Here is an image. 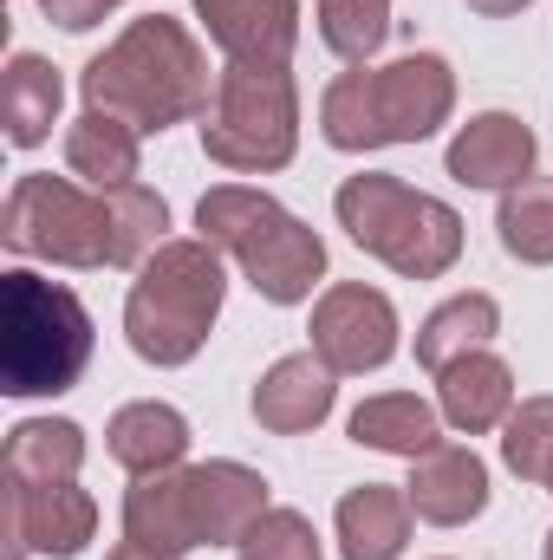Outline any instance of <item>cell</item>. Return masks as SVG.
<instances>
[{
	"label": "cell",
	"instance_id": "1",
	"mask_svg": "<svg viewBox=\"0 0 553 560\" xmlns=\"http://www.w3.org/2000/svg\"><path fill=\"white\" fill-rule=\"evenodd\" d=\"M79 98H85L92 112L125 118L143 138H163L169 125H189V118L209 112L215 72H209L202 39H196L176 13H143V20H131L105 52L85 59Z\"/></svg>",
	"mask_w": 553,
	"mask_h": 560
},
{
	"label": "cell",
	"instance_id": "2",
	"mask_svg": "<svg viewBox=\"0 0 553 560\" xmlns=\"http://www.w3.org/2000/svg\"><path fill=\"white\" fill-rule=\"evenodd\" d=\"M222 300H228L222 248H209L202 235H169L125 293V339L143 365L176 372L209 346Z\"/></svg>",
	"mask_w": 553,
	"mask_h": 560
},
{
	"label": "cell",
	"instance_id": "3",
	"mask_svg": "<svg viewBox=\"0 0 553 560\" xmlns=\"http://www.w3.org/2000/svg\"><path fill=\"white\" fill-rule=\"evenodd\" d=\"M98 326L66 280L33 268L0 275V392L7 398H59L85 378Z\"/></svg>",
	"mask_w": 553,
	"mask_h": 560
},
{
	"label": "cell",
	"instance_id": "4",
	"mask_svg": "<svg viewBox=\"0 0 553 560\" xmlns=\"http://www.w3.org/2000/svg\"><path fill=\"white\" fill-rule=\"evenodd\" d=\"M332 215L352 235V248H365L404 280H443L462 261V215L443 196L411 189L404 176H385V170L345 176L332 196Z\"/></svg>",
	"mask_w": 553,
	"mask_h": 560
},
{
	"label": "cell",
	"instance_id": "5",
	"mask_svg": "<svg viewBox=\"0 0 553 560\" xmlns=\"http://www.w3.org/2000/svg\"><path fill=\"white\" fill-rule=\"evenodd\" d=\"M202 156L228 176H274L299 156V85L293 66H222L215 98L196 118Z\"/></svg>",
	"mask_w": 553,
	"mask_h": 560
},
{
	"label": "cell",
	"instance_id": "6",
	"mask_svg": "<svg viewBox=\"0 0 553 560\" xmlns=\"http://www.w3.org/2000/svg\"><path fill=\"white\" fill-rule=\"evenodd\" d=\"M0 242L13 261H46V268H111V215L105 189H85L79 176L26 170L7 189L0 209Z\"/></svg>",
	"mask_w": 553,
	"mask_h": 560
},
{
	"label": "cell",
	"instance_id": "7",
	"mask_svg": "<svg viewBox=\"0 0 553 560\" xmlns=\"http://www.w3.org/2000/svg\"><path fill=\"white\" fill-rule=\"evenodd\" d=\"M313 352L339 372V378H365V372H385L404 346V319L391 306L385 287H365V280H339L313 300Z\"/></svg>",
	"mask_w": 553,
	"mask_h": 560
},
{
	"label": "cell",
	"instance_id": "8",
	"mask_svg": "<svg viewBox=\"0 0 553 560\" xmlns=\"http://www.w3.org/2000/svg\"><path fill=\"white\" fill-rule=\"evenodd\" d=\"M372 85L391 143H430L456 118V72L443 52H404L391 66H372Z\"/></svg>",
	"mask_w": 553,
	"mask_h": 560
},
{
	"label": "cell",
	"instance_id": "9",
	"mask_svg": "<svg viewBox=\"0 0 553 560\" xmlns=\"http://www.w3.org/2000/svg\"><path fill=\"white\" fill-rule=\"evenodd\" d=\"M196 26L228 66H293L299 0H189Z\"/></svg>",
	"mask_w": 553,
	"mask_h": 560
},
{
	"label": "cell",
	"instance_id": "10",
	"mask_svg": "<svg viewBox=\"0 0 553 560\" xmlns=\"http://www.w3.org/2000/svg\"><path fill=\"white\" fill-rule=\"evenodd\" d=\"M7 535H13V560L46 555L72 560L85 555V541L98 535V502L79 482H39V489H13L7 482Z\"/></svg>",
	"mask_w": 553,
	"mask_h": 560
},
{
	"label": "cell",
	"instance_id": "11",
	"mask_svg": "<svg viewBox=\"0 0 553 560\" xmlns=\"http://www.w3.org/2000/svg\"><path fill=\"white\" fill-rule=\"evenodd\" d=\"M534 156H541V138L515 112H475L469 125H456V138L443 150V170L462 189H495L502 196V189L534 176Z\"/></svg>",
	"mask_w": 553,
	"mask_h": 560
},
{
	"label": "cell",
	"instance_id": "12",
	"mask_svg": "<svg viewBox=\"0 0 553 560\" xmlns=\"http://www.w3.org/2000/svg\"><path fill=\"white\" fill-rule=\"evenodd\" d=\"M268 509H274V489L255 463H235V456L189 463V515L202 548H235Z\"/></svg>",
	"mask_w": 553,
	"mask_h": 560
},
{
	"label": "cell",
	"instance_id": "13",
	"mask_svg": "<svg viewBox=\"0 0 553 560\" xmlns=\"http://www.w3.org/2000/svg\"><path fill=\"white\" fill-rule=\"evenodd\" d=\"M242 280L268 300V306H306L326 280V242L313 222H299L293 209L280 215L274 229H261L242 255H235Z\"/></svg>",
	"mask_w": 553,
	"mask_h": 560
},
{
	"label": "cell",
	"instance_id": "14",
	"mask_svg": "<svg viewBox=\"0 0 553 560\" xmlns=\"http://www.w3.org/2000/svg\"><path fill=\"white\" fill-rule=\"evenodd\" d=\"M411 515L423 528H469L482 509H489V463L469 450V443H436L411 463Z\"/></svg>",
	"mask_w": 553,
	"mask_h": 560
},
{
	"label": "cell",
	"instance_id": "15",
	"mask_svg": "<svg viewBox=\"0 0 553 560\" xmlns=\"http://www.w3.org/2000/svg\"><path fill=\"white\" fill-rule=\"evenodd\" d=\"M332 405H339V372H332L313 346L274 359V365L255 378V398H248L255 423L274 430V436H306V430H319V423L332 418Z\"/></svg>",
	"mask_w": 553,
	"mask_h": 560
},
{
	"label": "cell",
	"instance_id": "16",
	"mask_svg": "<svg viewBox=\"0 0 553 560\" xmlns=\"http://www.w3.org/2000/svg\"><path fill=\"white\" fill-rule=\"evenodd\" d=\"M515 405H521V385H515V365L495 346H482V352H469V359H456V365L436 372V411H443V423L456 436L502 430Z\"/></svg>",
	"mask_w": 553,
	"mask_h": 560
},
{
	"label": "cell",
	"instance_id": "17",
	"mask_svg": "<svg viewBox=\"0 0 553 560\" xmlns=\"http://www.w3.org/2000/svg\"><path fill=\"white\" fill-rule=\"evenodd\" d=\"M411 495L391 489V482H358L339 495L332 509V541H339V560H404L411 548Z\"/></svg>",
	"mask_w": 553,
	"mask_h": 560
},
{
	"label": "cell",
	"instance_id": "18",
	"mask_svg": "<svg viewBox=\"0 0 553 560\" xmlns=\"http://www.w3.org/2000/svg\"><path fill=\"white\" fill-rule=\"evenodd\" d=\"M189 418L163 398H138V405H118L105 423V450L125 476H156V469H183L189 463Z\"/></svg>",
	"mask_w": 553,
	"mask_h": 560
},
{
	"label": "cell",
	"instance_id": "19",
	"mask_svg": "<svg viewBox=\"0 0 553 560\" xmlns=\"http://www.w3.org/2000/svg\"><path fill=\"white\" fill-rule=\"evenodd\" d=\"M125 541H143L156 555H196V515H189V463L183 469H156L131 476L125 489Z\"/></svg>",
	"mask_w": 553,
	"mask_h": 560
},
{
	"label": "cell",
	"instance_id": "20",
	"mask_svg": "<svg viewBox=\"0 0 553 560\" xmlns=\"http://www.w3.org/2000/svg\"><path fill=\"white\" fill-rule=\"evenodd\" d=\"M85 423L72 418H20L7 430V456H0V476L13 489H39V482H79L85 469Z\"/></svg>",
	"mask_w": 553,
	"mask_h": 560
},
{
	"label": "cell",
	"instance_id": "21",
	"mask_svg": "<svg viewBox=\"0 0 553 560\" xmlns=\"http://www.w3.org/2000/svg\"><path fill=\"white\" fill-rule=\"evenodd\" d=\"M138 170H143V131H131L125 118L85 105V112L66 125V176H79L85 189L138 183Z\"/></svg>",
	"mask_w": 553,
	"mask_h": 560
},
{
	"label": "cell",
	"instance_id": "22",
	"mask_svg": "<svg viewBox=\"0 0 553 560\" xmlns=\"http://www.w3.org/2000/svg\"><path fill=\"white\" fill-rule=\"evenodd\" d=\"M495 332H502V300H495V293H482V287L449 293V300L430 306L423 326H416V365L436 378L443 365H456V359L495 346Z\"/></svg>",
	"mask_w": 553,
	"mask_h": 560
},
{
	"label": "cell",
	"instance_id": "23",
	"mask_svg": "<svg viewBox=\"0 0 553 560\" xmlns=\"http://www.w3.org/2000/svg\"><path fill=\"white\" fill-rule=\"evenodd\" d=\"M345 430H352V443L358 450H378V456H404V463H416L423 450H436L443 443V411L430 405V398H416V392H378V398H365L352 418H345Z\"/></svg>",
	"mask_w": 553,
	"mask_h": 560
},
{
	"label": "cell",
	"instance_id": "24",
	"mask_svg": "<svg viewBox=\"0 0 553 560\" xmlns=\"http://www.w3.org/2000/svg\"><path fill=\"white\" fill-rule=\"evenodd\" d=\"M59 112H66V79H59V66L39 59V52H13V59H7V85H0L7 143H13V150H39V143L52 138Z\"/></svg>",
	"mask_w": 553,
	"mask_h": 560
},
{
	"label": "cell",
	"instance_id": "25",
	"mask_svg": "<svg viewBox=\"0 0 553 560\" xmlns=\"http://www.w3.org/2000/svg\"><path fill=\"white\" fill-rule=\"evenodd\" d=\"M319 138L345 156H365V150H385V118H378V85H372V66H352L339 72L326 92H319Z\"/></svg>",
	"mask_w": 553,
	"mask_h": 560
},
{
	"label": "cell",
	"instance_id": "26",
	"mask_svg": "<svg viewBox=\"0 0 553 560\" xmlns=\"http://www.w3.org/2000/svg\"><path fill=\"white\" fill-rule=\"evenodd\" d=\"M280 215H286V209H280L268 189H255V183H215V189H202V202H196V235L235 261L261 229H274Z\"/></svg>",
	"mask_w": 553,
	"mask_h": 560
},
{
	"label": "cell",
	"instance_id": "27",
	"mask_svg": "<svg viewBox=\"0 0 553 560\" xmlns=\"http://www.w3.org/2000/svg\"><path fill=\"white\" fill-rule=\"evenodd\" d=\"M105 215H111V268H131L138 275L143 261L169 242V202L150 183L105 189Z\"/></svg>",
	"mask_w": 553,
	"mask_h": 560
},
{
	"label": "cell",
	"instance_id": "28",
	"mask_svg": "<svg viewBox=\"0 0 553 560\" xmlns=\"http://www.w3.org/2000/svg\"><path fill=\"white\" fill-rule=\"evenodd\" d=\"M495 235L521 268H553V176H528V183L502 189Z\"/></svg>",
	"mask_w": 553,
	"mask_h": 560
},
{
	"label": "cell",
	"instance_id": "29",
	"mask_svg": "<svg viewBox=\"0 0 553 560\" xmlns=\"http://www.w3.org/2000/svg\"><path fill=\"white\" fill-rule=\"evenodd\" d=\"M313 26L326 52H339L345 66H372L391 33V0H313Z\"/></svg>",
	"mask_w": 553,
	"mask_h": 560
},
{
	"label": "cell",
	"instance_id": "30",
	"mask_svg": "<svg viewBox=\"0 0 553 560\" xmlns=\"http://www.w3.org/2000/svg\"><path fill=\"white\" fill-rule=\"evenodd\" d=\"M548 463H553V392H541V398H521L502 423V469L521 476V482H548Z\"/></svg>",
	"mask_w": 553,
	"mask_h": 560
},
{
	"label": "cell",
	"instance_id": "31",
	"mask_svg": "<svg viewBox=\"0 0 553 560\" xmlns=\"http://www.w3.org/2000/svg\"><path fill=\"white\" fill-rule=\"evenodd\" d=\"M235 560H326V541H319V528L299 509H268L235 541Z\"/></svg>",
	"mask_w": 553,
	"mask_h": 560
},
{
	"label": "cell",
	"instance_id": "32",
	"mask_svg": "<svg viewBox=\"0 0 553 560\" xmlns=\"http://www.w3.org/2000/svg\"><path fill=\"white\" fill-rule=\"evenodd\" d=\"M33 7H39L59 33H92V26H105L125 0H33Z\"/></svg>",
	"mask_w": 553,
	"mask_h": 560
},
{
	"label": "cell",
	"instance_id": "33",
	"mask_svg": "<svg viewBox=\"0 0 553 560\" xmlns=\"http://www.w3.org/2000/svg\"><path fill=\"white\" fill-rule=\"evenodd\" d=\"M534 0H469V13H482V20H515V13H528Z\"/></svg>",
	"mask_w": 553,
	"mask_h": 560
},
{
	"label": "cell",
	"instance_id": "34",
	"mask_svg": "<svg viewBox=\"0 0 553 560\" xmlns=\"http://www.w3.org/2000/svg\"><path fill=\"white\" fill-rule=\"evenodd\" d=\"M105 560H176V555H156V548H143V541H118Z\"/></svg>",
	"mask_w": 553,
	"mask_h": 560
},
{
	"label": "cell",
	"instance_id": "35",
	"mask_svg": "<svg viewBox=\"0 0 553 560\" xmlns=\"http://www.w3.org/2000/svg\"><path fill=\"white\" fill-rule=\"evenodd\" d=\"M541 560H553V528H548V548H541Z\"/></svg>",
	"mask_w": 553,
	"mask_h": 560
},
{
	"label": "cell",
	"instance_id": "36",
	"mask_svg": "<svg viewBox=\"0 0 553 560\" xmlns=\"http://www.w3.org/2000/svg\"><path fill=\"white\" fill-rule=\"evenodd\" d=\"M541 489H548V495H553V463H548V482H541Z\"/></svg>",
	"mask_w": 553,
	"mask_h": 560
},
{
	"label": "cell",
	"instance_id": "37",
	"mask_svg": "<svg viewBox=\"0 0 553 560\" xmlns=\"http://www.w3.org/2000/svg\"><path fill=\"white\" fill-rule=\"evenodd\" d=\"M443 560H449V555H443Z\"/></svg>",
	"mask_w": 553,
	"mask_h": 560
}]
</instances>
